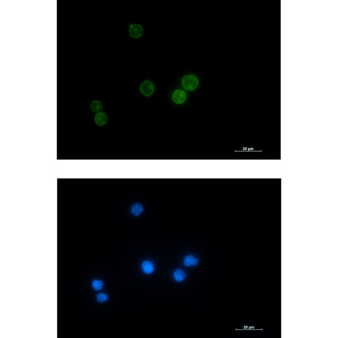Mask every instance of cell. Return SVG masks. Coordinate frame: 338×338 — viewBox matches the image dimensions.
Instances as JSON below:
<instances>
[{
  "instance_id": "1",
  "label": "cell",
  "mask_w": 338,
  "mask_h": 338,
  "mask_svg": "<svg viewBox=\"0 0 338 338\" xmlns=\"http://www.w3.org/2000/svg\"><path fill=\"white\" fill-rule=\"evenodd\" d=\"M181 83L184 89L191 91L197 88L199 85V80L195 75H188L183 77Z\"/></svg>"
},
{
  "instance_id": "2",
  "label": "cell",
  "mask_w": 338,
  "mask_h": 338,
  "mask_svg": "<svg viewBox=\"0 0 338 338\" xmlns=\"http://www.w3.org/2000/svg\"><path fill=\"white\" fill-rule=\"evenodd\" d=\"M154 84L150 80H145L140 85V91L142 94L146 97L152 95L154 92Z\"/></svg>"
},
{
  "instance_id": "3",
  "label": "cell",
  "mask_w": 338,
  "mask_h": 338,
  "mask_svg": "<svg viewBox=\"0 0 338 338\" xmlns=\"http://www.w3.org/2000/svg\"><path fill=\"white\" fill-rule=\"evenodd\" d=\"M143 32V29L141 25L138 24L130 25L129 33L132 37L137 39L140 37Z\"/></svg>"
},
{
  "instance_id": "4",
  "label": "cell",
  "mask_w": 338,
  "mask_h": 338,
  "mask_svg": "<svg viewBox=\"0 0 338 338\" xmlns=\"http://www.w3.org/2000/svg\"><path fill=\"white\" fill-rule=\"evenodd\" d=\"M172 99L175 103L181 104L186 101V95L184 91L181 90H177L173 93Z\"/></svg>"
},
{
  "instance_id": "5",
  "label": "cell",
  "mask_w": 338,
  "mask_h": 338,
  "mask_svg": "<svg viewBox=\"0 0 338 338\" xmlns=\"http://www.w3.org/2000/svg\"><path fill=\"white\" fill-rule=\"evenodd\" d=\"M94 119L96 124L99 126H101L106 124L107 121V117L105 113H99L96 115Z\"/></svg>"
},
{
  "instance_id": "6",
  "label": "cell",
  "mask_w": 338,
  "mask_h": 338,
  "mask_svg": "<svg viewBox=\"0 0 338 338\" xmlns=\"http://www.w3.org/2000/svg\"><path fill=\"white\" fill-rule=\"evenodd\" d=\"M142 267L144 272L146 274H151L154 271V265L151 261L146 260L143 262Z\"/></svg>"
},
{
  "instance_id": "7",
  "label": "cell",
  "mask_w": 338,
  "mask_h": 338,
  "mask_svg": "<svg viewBox=\"0 0 338 338\" xmlns=\"http://www.w3.org/2000/svg\"><path fill=\"white\" fill-rule=\"evenodd\" d=\"M103 105L100 101H93L90 104L91 110L94 113H98L102 110Z\"/></svg>"
},
{
  "instance_id": "8",
  "label": "cell",
  "mask_w": 338,
  "mask_h": 338,
  "mask_svg": "<svg viewBox=\"0 0 338 338\" xmlns=\"http://www.w3.org/2000/svg\"><path fill=\"white\" fill-rule=\"evenodd\" d=\"M174 277L178 282L182 281L186 277V274L182 270L178 269L176 270L174 273Z\"/></svg>"
},
{
  "instance_id": "9",
  "label": "cell",
  "mask_w": 338,
  "mask_h": 338,
  "mask_svg": "<svg viewBox=\"0 0 338 338\" xmlns=\"http://www.w3.org/2000/svg\"><path fill=\"white\" fill-rule=\"evenodd\" d=\"M143 210V209L142 206L140 204L137 203L133 205L132 207L131 212L134 215L137 216H139L141 214Z\"/></svg>"
},
{
  "instance_id": "10",
  "label": "cell",
  "mask_w": 338,
  "mask_h": 338,
  "mask_svg": "<svg viewBox=\"0 0 338 338\" xmlns=\"http://www.w3.org/2000/svg\"><path fill=\"white\" fill-rule=\"evenodd\" d=\"M104 283L101 280H94L93 281L92 287L95 290H100L103 288Z\"/></svg>"
},
{
  "instance_id": "11",
  "label": "cell",
  "mask_w": 338,
  "mask_h": 338,
  "mask_svg": "<svg viewBox=\"0 0 338 338\" xmlns=\"http://www.w3.org/2000/svg\"><path fill=\"white\" fill-rule=\"evenodd\" d=\"M194 258H195V257L192 255L186 256L184 261V264L185 266L188 267L192 265Z\"/></svg>"
},
{
  "instance_id": "12",
  "label": "cell",
  "mask_w": 338,
  "mask_h": 338,
  "mask_svg": "<svg viewBox=\"0 0 338 338\" xmlns=\"http://www.w3.org/2000/svg\"><path fill=\"white\" fill-rule=\"evenodd\" d=\"M108 297L107 294L100 293L97 295V300L99 302L102 303L107 300Z\"/></svg>"
},
{
  "instance_id": "13",
  "label": "cell",
  "mask_w": 338,
  "mask_h": 338,
  "mask_svg": "<svg viewBox=\"0 0 338 338\" xmlns=\"http://www.w3.org/2000/svg\"><path fill=\"white\" fill-rule=\"evenodd\" d=\"M198 259H197V258H195H195H194L192 266H196V265H197V263H198Z\"/></svg>"
}]
</instances>
